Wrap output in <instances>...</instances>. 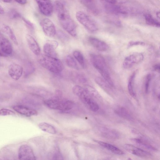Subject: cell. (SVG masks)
I'll return each instance as SVG.
<instances>
[{
    "mask_svg": "<svg viewBox=\"0 0 160 160\" xmlns=\"http://www.w3.org/2000/svg\"><path fill=\"white\" fill-rule=\"evenodd\" d=\"M18 158L20 160H35L33 152L29 146L27 145H21L18 150Z\"/></svg>",
    "mask_w": 160,
    "mask_h": 160,
    "instance_id": "30bf717a",
    "label": "cell"
},
{
    "mask_svg": "<svg viewBox=\"0 0 160 160\" xmlns=\"http://www.w3.org/2000/svg\"><path fill=\"white\" fill-rule=\"evenodd\" d=\"M3 28L11 40L15 44L18 45V43L17 38L12 29L8 26L5 25H3Z\"/></svg>",
    "mask_w": 160,
    "mask_h": 160,
    "instance_id": "484cf974",
    "label": "cell"
},
{
    "mask_svg": "<svg viewBox=\"0 0 160 160\" xmlns=\"http://www.w3.org/2000/svg\"><path fill=\"white\" fill-rule=\"evenodd\" d=\"M13 108L16 112L27 117H30L37 114V112L35 110L25 106L16 105L14 106Z\"/></svg>",
    "mask_w": 160,
    "mask_h": 160,
    "instance_id": "e0dca14e",
    "label": "cell"
},
{
    "mask_svg": "<svg viewBox=\"0 0 160 160\" xmlns=\"http://www.w3.org/2000/svg\"><path fill=\"white\" fill-rule=\"evenodd\" d=\"M153 68L155 70L159 72L160 70L159 64H157L155 65L153 67Z\"/></svg>",
    "mask_w": 160,
    "mask_h": 160,
    "instance_id": "60d3db41",
    "label": "cell"
},
{
    "mask_svg": "<svg viewBox=\"0 0 160 160\" xmlns=\"http://www.w3.org/2000/svg\"><path fill=\"white\" fill-rule=\"evenodd\" d=\"M38 127L42 131L48 133L54 134L56 133L55 128L48 123L45 122L40 123L38 124Z\"/></svg>",
    "mask_w": 160,
    "mask_h": 160,
    "instance_id": "44dd1931",
    "label": "cell"
},
{
    "mask_svg": "<svg viewBox=\"0 0 160 160\" xmlns=\"http://www.w3.org/2000/svg\"><path fill=\"white\" fill-rule=\"evenodd\" d=\"M76 17L78 21L89 31L94 32L98 30V27L96 22L84 12L78 11L76 13Z\"/></svg>",
    "mask_w": 160,
    "mask_h": 160,
    "instance_id": "5b68a950",
    "label": "cell"
},
{
    "mask_svg": "<svg viewBox=\"0 0 160 160\" xmlns=\"http://www.w3.org/2000/svg\"><path fill=\"white\" fill-rule=\"evenodd\" d=\"M46 42L50 43L56 49L57 48L58 45V42L54 40H48Z\"/></svg>",
    "mask_w": 160,
    "mask_h": 160,
    "instance_id": "8d00e7d4",
    "label": "cell"
},
{
    "mask_svg": "<svg viewBox=\"0 0 160 160\" xmlns=\"http://www.w3.org/2000/svg\"><path fill=\"white\" fill-rule=\"evenodd\" d=\"M15 114L14 112L8 109H2L0 110V115H13Z\"/></svg>",
    "mask_w": 160,
    "mask_h": 160,
    "instance_id": "4dcf8cb0",
    "label": "cell"
},
{
    "mask_svg": "<svg viewBox=\"0 0 160 160\" xmlns=\"http://www.w3.org/2000/svg\"><path fill=\"white\" fill-rule=\"evenodd\" d=\"M104 8L109 14L121 16H126L130 13L127 8L119 4H112L105 3Z\"/></svg>",
    "mask_w": 160,
    "mask_h": 160,
    "instance_id": "8992f818",
    "label": "cell"
},
{
    "mask_svg": "<svg viewBox=\"0 0 160 160\" xmlns=\"http://www.w3.org/2000/svg\"><path fill=\"white\" fill-rule=\"evenodd\" d=\"M40 12L44 15L51 16L53 11V6L50 0H35Z\"/></svg>",
    "mask_w": 160,
    "mask_h": 160,
    "instance_id": "9c48e42d",
    "label": "cell"
},
{
    "mask_svg": "<svg viewBox=\"0 0 160 160\" xmlns=\"http://www.w3.org/2000/svg\"><path fill=\"white\" fill-rule=\"evenodd\" d=\"M144 56L142 53L135 52L127 56L123 62V67L125 69L131 68L134 65L141 62L143 60Z\"/></svg>",
    "mask_w": 160,
    "mask_h": 160,
    "instance_id": "52a82bcc",
    "label": "cell"
},
{
    "mask_svg": "<svg viewBox=\"0 0 160 160\" xmlns=\"http://www.w3.org/2000/svg\"><path fill=\"white\" fill-rule=\"evenodd\" d=\"M2 1L4 2L9 3L11 2L12 0H1Z\"/></svg>",
    "mask_w": 160,
    "mask_h": 160,
    "instance_id": "ee69618b",
    "label": "cell"
},
{
    "mask_svg": "<svg viewBox=\"0 0 160 160\" xmlns=\"http://www.w3.org/2000/svg\"><path fill=\"white\" fill-rule=\"evenodd\" d=\"M73 55L82 67L84 68L86 67V63L84 57L82 53L79 51L75 50L73 52Z\"/></svg>",
    "mask_w": 160,
    "mask_h": 160,
    "instance_id": "cb8c5ba5",
    "label": "cell"
},
{
    "mask_svg": "<svg viewBox=\"0 0 160 160\" xmlns=\"http://www.w3.org/2000/svg\"><path fill=\"white\" fill-rule=\"evenodd\" d=\"M7 56L0 49V56L1 57H5Z\"/></svg>",
    "mask_w": 160,
    "mask_h": 160,
    "instance_id": "7bdbcfd3",
    "label": "cell"
},
{
    "mask_svg": "<svg viewBox=\"0 0 160 160\" xmlns=\"http://www.w3.org/2000/svg\"><path fill=\"white\" fill-rule=\"evenodd\" d=\"M144 18L147 24L157 28L160 27L159 22L154 18L151 14L149 13L145 14Z\"/></svg>",
    "mask_w": 160,
    "mask_h": 160,
    "instance_id": "603a6c76",
    "label": "cell"
},
{
    "mask_svg": "<svg viewBox=\"0 0 160 160\" xmlns=\"http://www.w3.org/2000/svg\"><path fill=\"white\" fill-rule=\"evenodd\" d=\"M0 66H1V63L0 62Z\"/></svg>",
    "mask_w": 160,
    "mask_h": 160,
    "instance_id": "bcb514c9",
    "label": "cell"
},
{
    "mask_svg": "<svg viewBox=\"0 0 160 160\" xmlns=\"http://www.w3.org/2000/svg\"><path fill=\"white\" fill-rule=\"evenodd\" d=\"M62 158L61 155L58 153H56L53 156V158H55V159H62Z\"/></svg>",
    "mask_w": 160,
    "mask_h": 160,
    "instance_id": "f35d334b",
    "label": "cell"
},
{
    "mask_svg": "<svg viewBox=\"0 0 160 160\" xmlns=\"http://www.w3.org/2000/svg\"><path fill=\"white\" fill-rule=\"evenodd\" d=\"M4 12L2 7L0 5V14H3L4 13Z\"/></svg>",
    "mask_w": 160,
    "mask_h": 160,
    "instance_id": "b9f144b4",
    "label": "cell"
},
{
    "mask_svg": "<svg viewBox=\"0 0 160 160\" xmlns=\"http://www.w3.org/2000/svg\"><path fill=\"white\" fill-rule=\"evenodd\" d=\"M151 80V75L150 74H148L146 76L145 83V92L146 93H148V92L150 83Z\"/></svg>",
    "mask_w": 160,
    "mask_h": 160,
    "instance_id": "d6a6232c",
    "label": "cell"
},
{
    "mask_svg": "<svg viewBox=\"0 0 160 160\" xmlns=\"http://www.w3.org/2000/svg\"><path fill=\"white\" fill-rule=\"evenodd\" d=\"M79 98L92 111L96 112L98 110L99 107L98 104L87 91L83 92Z\"/></svg>",
    "mask_w": 160,
    "mask_h": 160,
    "instance_id": "8fae6325",
    "label": "cell"
},
{
    "mask_svg": "<svg viewBox=\"0 0 160 160\" xmlns=\"http://www.w3.org/2000/svg\"><path fill=\"white\" fill-rule=\"evenodd\" d=\"M8 15L10 18L12 19H16L21 17L20 14L14 9L10 10L9 12Z\"/></svg>",
    "mask_w": 160,
    "mask_h": 160,
    "instance_id": "f1b7e54d",
    "label": "cell"
},
{
    "mask_svg": "<svg viewBox=\"0 0 160 160\" xmlns=\"http://www.w3.org/2000/svg\"><path fill=\"white\" fill-rule=\"evenodd\" d=\"M82 3L91 12L94 14L99 12V9L95 0H80Z\"/></svg>",
    "mask_w": 160,
    "mask_h": 160,
    "instance_id": "ac0fdd59",
    "label": "cell"
},
{
    "mask_svg": "<svg viewBox=\"0 0 160 160\" xmlns=\"http://www.w3.org/2000/svg\"><path fill=\"white\" fill-rule=\"evenodd\" d=\"M56 49L53 46L46 42L43 46V50L44 55L52 58H58Z\"/></svg>",
    "mask_w": 160,
    "mask_h": 160,
    "instance_id": "d6986e66",
    "label": "cell"
},
{
    "mask_svg": "<svg viewBox=\"0 0 160 160\" xmlns=\"http://www.w3.org/2000/svg\"><path fill=\"white\" fill-rule=\"evenodd\" d=\"M18 3L22 4L24 5L27 2V0H14Z\"/></svg>",
    "mask_w": 160,
    "mask_h": 160,
    "instance_id": "ab89813d",
    "label": "cell"
},
{
    "mask_svg": "<svg viewBox=\"0 0 160 160\" xmlns=\"http://www.w3.org/2000/svg\"><path fill=\"white\" fill-rule=\"evenodd\" d=\"M88 40L92 46L99 51H106L109 48L108 46L105 42L95 37H90Z\"/></svg>",
    "mask_w": 160,
    "mask_h": 160,
    "instance_id": "4fadbf2b",
    "label": "cell"
},
{
    "mask_svg": "<svg viewBox=\"0 0 160 160\" xmlns=\"http://www.w3.org/2000/svg\"><path fill=\"white\" fill-rule=\"evenodd\" d=\"M55 94L56 98H61L62 95V92L60 90H57L55 91Z\"/></svg>",
    "mask_w": 160,
    "mask_h": 160,
    "instance_id": "74e56055",
    "label": "cell"
},
{
    "mask_svg": "<svg viewBox=\"0 0 160 160\" xmlns=\"http://www.w3.org/2000/svg\"><path fill=\"white\" fill-rule=\"evenodd\" d=\"M44 103L49 108L62 111L69 110L74 106V103L71 100L56 98L47 99Z\"/></svg>",
    "mask_w": 160,
    "mask_h": 160,
    "instance_id": "277c9868",
    "label": "cell"
},
{
    "mask_svg": "<svg viewBox=\"0 0 160 160\" xmlns=\"http://www.w3.org/2000/svg\"><path fill=\"white\" fill-rule=\"evenodd\" d=\"M77 79L78 82L81 83H84L87 81V79L86 77L82 75H78L77 76Z\"/></svg>",
    "mask_w": 160,
    "mask_h": 160,
    "instance_id": "d590c367",
    "label": "cell"
},
{
    "mask_svg": "<svg viewBox=\"0 0 160 160\" xmlns=\"http://www.w3.org/2000/svg\"><path fill=\"white\" fill-rule=\"evenodd\" d=\"M90 59L93 66L100 74L102 78L111 87H112L113 82L104 58L100 55L92 54L90 55Z\"/></svg>",
    "mask_w": 160,
    "mask_h": 160,
    "instance_id": "7a4b0ae2",
    "label": "cell"
},
{
    "mask_svg": "<svg viewBox=\"0 0 160 160\" xmlns=\"http://www.w3.org/2000/svg\"><path fill=\"white\" fill-rule=\"evenodd\" d=\"M58 37L62 40H67L68 39V37L67 35L61 31L58 32Z\"/></svg>",
    "mask_w": 160,
    "mask_h": 160,
    "instance_id": "836d02e7",
    "label": "cell"
},
{
    "mask_svg": "<svg viewBox=\"0 0 160 160\" xmlns=\"http://www.w3.org/2000/svg\"><path fill=\"white\" fill-rule=\"evenodd\" d=\"M39 62L43 68L52 72L58 74L63 69V64L58 58H54L42 55L40 56Z\"/></svg>",
    "mask_w": 160,
    "mask_h": 160,
    "instance_id": "3957f363",
    "label": "cell"
},
{
    "mask_svg": "<svg viewBox=\"0 0 160 160\" xmlns=\"http://www.w3.org/2000/svg\"><path fill=\"white\" fill-rule=\"evenodd\" d=\"M26 38L28 45L32 52L36 55H39L41 52L40 48L35 39L28 34L26 35Z\"/></svg>",
    "mask_w": 160,
    "mask_h": 160,
    "instance_id": "2e32d148",
    "label": "cell"
},
{
    "mask_svg": "<svg viewBox=\"0 0 160 160\" xmlns=\"http://www.w3.org/2000/svg\"><path fill=\"white\" fill-rule=\"evenodd\" d=\"M124 148L130 153L141 157H148L151 156L149 152L129 144L124 145Z\"/></svg>",
    "mask_w": 160,
    "mask_h": 160,
    "instance_id": "9a60e30c",
    "label": "cell"
},
{
    "mask_svg": "<svg viewBox=\"0 0 160 160\" xmlns=\"http://www.w3.org/2000/svg\"><path fill=\"white\" fill-rule=\"evenodd\" d=\"M41 25L43 32L48 37H53L56 34L55 25L49 19H43L41 22Z\"/></svg>",
    "mask_w": 160,
    "mask_h": 160,
    "instance_id": "ba28073f",
    "label": "cell"
},
{
    "mask_svg": "<svg viewBox=\"0 0 160 160\" xmlns=\"http://www.w3.org/2000/svg\"><path fill=\"white\" fill-rule=\"evenodd\" d=\"M156 15L158 18L159 19L160 18V12H157L156 13Z\"/></svg>",
    "mask_w": 160,
    "mask_h": 160,
    "instance_id": "f6af8a7d",
    "label": "cell"
},
{
    "mask_svg": "<svg viewBox=\"0 0 160 160\" xmlns=\"http://www.w3.org/2000/svg\"><path fill=\"white\" fill-rule=\"evenodd\" d=\"M22 20L28 28H29L31 29L32 30L33 29V24L29 21L23 18H22Z\"/></svg>",
    "mask_w": 160,
    "mask_h": 160,
    "instance_id": "e575fe53",
    "label": "cell"
},
{
    "mask_svg": "<svg viewBox=\"0 0 160 160\" xmlns=\"http://www.w3.org/2000/svg\"><path fill=\"white\" fill-rule=\"evenodd\" d=\"M98 143L102 147L111 151L115 154L121 155L124 152L118 148L111 144L101 141H98Z\"/></svg>",
    "mask_w": 160,
    "mask_h": 160,
    "instance_id": "ffe728a7",
    "label": "cell"
},
{
    "mask_svg": "<svg viewBox=\"0 0 160 160\" xmlns=\"http://www.w3.org/2000/svg\"><path fill=\"white\" fill-rule=\"evenodd\" d=\"M106 3L120 4L127 2L128 0H102Z\"/></svg>",
    "mask_w": 160,
    "mask_h": 160,
    "instance_id": "f546056e",
    "label": "cell"
},
{
    "mask_svg": "<svg viewBox=\"0 0 160 160\" xmlns=\"http://www.w3.org/2000/svg\"><path fill=\"white\" fill-rule=\"evenodd\" d=\"M0 49L7 56L12 53V48L9 40L0 32Z\"/></svg>",
    "mask_w": 160,
    "mask_h": 160,
    "instance_id": "5bb4252c",
    "label": "cell"
},
{
    "mask_svg": "<svg viewBox=\"0 0 160 160\" xmlns=\"http://www.w3.org/2000/svg\"><path fill=\"white\" fill-rule=\"evenodd\" d=\"M145 43L143 42L140 41H131L128 43V47L130 48L134 46L141 45L144 46Z\"/></svg>",
    "mask_w": 160,
    "mask_h": 160,
    "instance_id": "1f68e13d",
    "label": "cell"
},
{
    "mask_svg": "<svg viewBox=\"0 0 160 160\" xmlns=\"http://www.w3.org/2000/svg\"><path fill=\"white\" fill-rule=\"evenodd\" d=\"M55 8L58 20L63 28L73 37L77 35V27L63 4L59 1L55 3Z\"/></svg>",
    "mask_w": 160,
    "mask_h": 160,
    "instance_id": "6da1fadb",
    "label": "cell"
},
{
    "mask_svg": "<svg viewBox=\"0 0 160 160\" xmlns=\"http://www.w3.org/2000/svg\"><path fill=\"white\" fill-rule=\"evenodd\" d=\"M115 112L120 116L126 118L130 119L131 116L127 110L124 108L120 107L115 110Z\"/></svg>",
    "mask_w": 160,
    "mask_h": 160,
    "instance_id": "4316f807",
    "label": "cell"
},
{
    "mask_svg": "<svg viewBox=\"0 0 160 160\" xmlns=\"http://www.w3.org/2000/svg\"><path fill=\"white\" fill-rule=\"evenodd\" d=\"M65 62L69 67L77 70L79 69V67L75 59L70 55L67 56L65 58Z\"/></svg>",
    "mask_w": 160,
    "mask_h": 160,
    "instance_id": "d4e9b609",
    "label": "cell"
},
{
    "mask_svg": "<svg viewBox=\"0 0 160 160\" xmlns=\"http://www.w3.org/2000/svg\"><path fill=\"white\" fill-rule=\"evenodd\" d=\"M8 71L10 77L13 80L17 81L21 77L23 68L18 64L12 63L9 66Z\"/></svg>",
    "mask_w": 160,
    "mask_h": 160,
    "instance_id": "7c38bea8",
    "label": "cell"
},
{
    "mask_svg": "<svg viewBox=\"0 0 160 160\" xmlns=\"http://www.w3.org/2000/svg\"><path fill=\"white\" fill-rule=\"evenodd\" d=\"M136 74V72H134L132 74L129 79L128 84V89L129 92L130 94L133 97H134L135 96L134 90V83Z\"/></svg>",
    "mask_w": 160,
    "mask_h": 160,
    "instance_id": "7402d4cb",
    "label": "cell"
},
{
    "mask_svg": "<svg viewBox=\"0 0 160 160\" xmlns=\"http://www.w3.org/2000/svg\"><path fill=\"white\" fill-rule=\"evenodd\" d=\"M133 140L136 143H138L140 145L152 151H155L156 150L155 148L143 142H142V141L140 139H133Z\"/></svg>",
    "mask_w": 160,
    "mask_h": 160,
    "instance_id": "83f0119b",
    "label": "cell"
}]
</instances>
